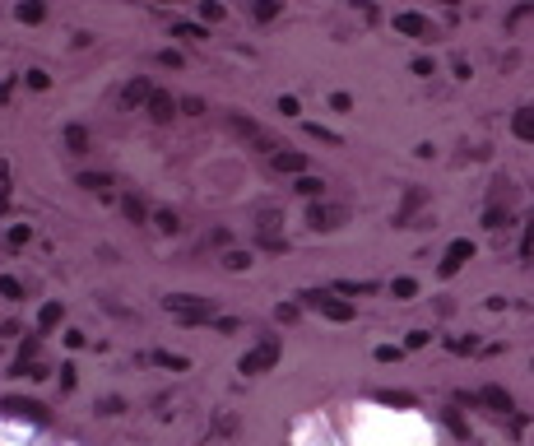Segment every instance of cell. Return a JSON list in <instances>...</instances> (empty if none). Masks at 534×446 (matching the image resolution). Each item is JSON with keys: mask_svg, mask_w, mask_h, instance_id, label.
Returning <instances> with one entry per match:
<instances>
[{"mask_svg": "<svg viewBox=\"0 0 534 446\" xmlns=\"http://www.w3.org/2000/svg\"><path fill=\"white\" fill-rule=\"evenodd\" d=\"M163 307H168L172 316H182V321H191V325L214 316V302L209 298H196V293H172V298H163Z\"/></svg>", "mask_w": 534, "mask_h": 446, "instance_id": "6da1fadb", "label": "cell"}, {"mask_svg": "<svg viewBox=\"0 0 534 446\" xmlns=\"http://www.w3.org/2000/svg\"><path fill=\"white\" fill-rule=\"evenodd\" d=\"M275 363H279V339L265 335L256 349H246V354H242V363H237V368H242L246 377H256V372H270Z\"/></svg>", "mask_w": 534, "mask_h": 446, "instance_id": "7a4b0ae2", "label": "cell"}, {"mask_svg": "<svg viewBox=\"0 0 534 446\" xmlns=\"http://www.w3.org/2000/svg\"><path fill=\"white\" fill-rule=\"evenodd\" d=\"M302 302L316 307L320 316H330V321H353V302H339V298H330V293H320V289L302 293Z\"/></svg>", "mask_w": 534, "mask_h": 446, "instance_id": "3957f363", "label": "cell"}, {"mask_svg": "<svg viewBox=\"0 0 534 446\" xmlns=\"http://www.w3.org/2000/svg\"><path fill=\"white\" fill-rule=\"evenodd\" d=\"M395 33L418 37V42H432V37H437V28H432L423 15H413V10H399V15H395Z\"/></svg>", "mask_w": 534, "mask_h": 446, "instance_id": "277c9868", "label": "cell"}, {"mask_svg": "<svg viewBox=\"0 0 534 446\" xmlns=\"http://www.w3.org/2000/svg\"><path fill=\"white\" fill-rule=\"evenodd\" d=\"M465 261H474V242L470 237H460V242H451L446 246V261H442V275H456Z\"/></svg>", "mask_w": 534, "mask_h": 446, "instance_id": "5b68a950", "label": "cell"}, {"mask_svg": "<svg viewBox=\"0 0 534 446\" xmlns=\"http://www.w3.org/2000/svg\"><path fill=\"white\" fill-rule=\"evenodd\" d=\"M172 117H177L172 93H153V98H149V121H153V126H172Z\"/></svg>", "mask_w": 534, "mask_h": 446, "instance_id": "8992f818", "label": "cell"}, {"mask_svg": "<svg viewBox=\"0 0 534 446\" xmlns=\"http://www.w3.org/2000/svg\"><path fill=\"white\" fill-rule=\"evenodd\" d=\"M339 218H344V209H335V205H311V209H307V223H311V228H335Z\"/></svg>", "mask_w": 534, "mask_h": 446, "instance_id": "52a82bcc", "label": "cell"}, {"mask_svg": "<svg viewBox=\"0 0 534 446\" xmlns=\"http://www.w3.org/2000/svg\"><path fill=\"white\" fill-rule=\"evenodd\" d=\"M0 409L15 414V418H46V409L37 400H0Z\"/></svg>", "mask_w": 534, "mask_h": 446, "instance_id": "ba28073f", "label": "cell"}, {"mask_svg": "<svg viewBox=\"0 0 534 446\" xmlns=\"http://www.w3.org/2000/svg\"><path fill=\"white\" fill-rule=\"evenodd\" d=\"M121 98H126V103H130V108H139V103L149 108V98H153L149 79H130V84H126V89H121Z\"/></svg>", "mask_w": 534, "mask_h": 446, "instance_id": "9c48e42d", "label": "cell"}, {"mask_svg": "<svg viewBox=\"0 0 534 446\" xmlns=\"http://www.w3.org/2000/svg\"><path fill=\"white\" fill-rule=\"evenodd\" d=\"M479 400L488 404V409H497V414H506V409H511V395H506L502 386H483V391H479Z\"/></svg>", "mask_w": 534, "mask_h": 446, "instance_id": "30bf717a", "label": "cell"}, {"mask_svg": "<svg viewBox=\"0 0 534 446\" xmlns=\"http://www.w3.org/2000/svg\"><path fill=\"white\" fill-rule=\"evenodd\" d=\"M511 130H516L520 139H530V144H534V108H520L516 117H511Z\"/></svg>", "mask_w": 534, "mask_h": 446, "instance_id": "8fae6325", "label": "cell"}, {"mask_svg": "<svg viewBox=\"0 0 534 446\" xmlns=\"http://www.w3.org/2000/svg\"><path fill=\"white\" fill-rule=\"evenodd\" d=\"M65 144H70V154H84L89 149V130L84 126H65Z\"/></svg>", "mask_w": 534, "mask_h": 446, "instance_id": "7c38bea8", "label": "cell"}, {"mask_svg": "<svg viewBox=\"0 0 534 446\" xmlns=\"http://www.w3.org/2000/svg\"><path fill=\"white\" fill-rule=\"evenodd\" d=\"M270 163H275V172H302V168H307L302 154H275Z\"/></svg>", "mask_w": 534, "mask_h": 446, "instance_id": "4fadbf2b", "label": "cell"}, {"mask_svg": "<svg viewBox=\"0 0 534 446\" xmlns=\"http://www.w3.org/2000/svg\"><path fill=\"white\" fill-rule=\"evenodd\" d=\"M42 15H46L42 0H24V5H19V19H24V24H42Z\"/></svg>", "mask_w": 534, "mask_h": 446, "instance_id": "5bb4252c", "label": "cell"}, {"mask_svg": "<svg viewBox=\"0 0 534 446\" xmlns=\"http://www.w3.org/2000/svg\"><path fill=\"white\" fill-rule=\"evenodd\" d=\"M279 10H284L279 0H256V5H251V15H256L260 24H270V19H279Z\"/></svg>", "mask_w": 534, "mask_h": 446, "instance_id": "9a60e30c", "label": "cell"}, {"mask_svg": "<svg viewBox=\"0 0 534 446\" xmlns=\"http://www.w3.org/2000/svg\"><path fill=\"white\" fill-rule=\"evenodd\" d=\"M79 186H84V191H98V196H107L112 177H103V172H84V177H79Z\"/></svg>", "mask_w": 534, "mask_h": 446, "instance_id": "2e32d148", "label": "cell"}, {"mask_svg": "<svg viewBox=\"0 0 534 446\" xmlns=\"http://www.w3.org/2000/svg\"><path fill=\"white\" fill-rule=\"evenodd\" d=\"M121 209H126V218H130V223H144V200H139V196H126Z\"/></svg>", "mask_w": 534, "mask_h": 446, "instance_id": "e0dca14e", "label": "cell"}, {"mask_svg": "<svg viewBox=\"0 0 534 446\" xmlns=\"http://www.w3.org/2000/svg\"><path fill=\"white\" fill-rule=\"evenodd\" d=\"M56 321H61V302H46V307L37 311V325H42V330H51Z\"/></svg>", "mask_w": 534, "mask_h": 446, "instance_id": "ac0fdd59", "label": "cell"}, {"mask_svg": "<svg viewBox=\"0 0 534 446\" xmlns=\"http://www.w3.org/2000/svg\"><path fill=\"white\" fill-rule=\"evenodd\" d=\"M232 130H237V135H246V139H260V130H256V121H246V117H232Z\"/></svg>", "mask_w": 534, "mask_h": 446, "instance_id": "d6986e66", "label": "cell"}, {"mask_svg": "<svg viewBox=\"0 0 534 446\" xmlns=\"http://www.w3.org/2000/svg\"><path fill=\"white\" fill-rule=\"evenodd\" d=\"M172 33H177V37H191V42H205V37H209V33H205V28H196V24H177Z\"/></svg>", "mask_w": 534, "mask_h": 446, "instance_id": "ffe728a7", "label": "cell"}, {"mask_svg": "<svg viewBox=\"0 0 534 446\" xmlns=\"http://www.w3.org/2000/svg\"><path fill=\"white\" fill-rule=\"evenodd\" d=\"M200 15L209 19V24H218V19H223V5H218V0H200Z\"/></svg>", "mask_w": 534, "mask_h": 446, "instance_id": "44dd1931", "label": "cell"}, {"mask_svg": "<svg viewBox=\"0 0 534 446\" xmlns=\"http://www.w3.org/2000/svg\"><path fill=\"white\" fill-rule=\"evenodd\" d=\"M158 228H163V232H182V218L172 214V209H163V214H158Z\"/></svg>", "mask_w": 534, "mask_h": 446, "instance_id": "7402d4cb", "label": "cell"}, {"mask_svg": "<svg viewBox=\"0 0 534 446\" xmlns=\"http://www.w3.org/2000/svg\"><path fill=\"white\" fill-rule=\"evenodd\" d=\"M223 265H228V270H246V265H251V256H246V251H228V256H223Z\"/></svg>", "mask_w": 534, "mask_h": 446, "instance_id": "603a6c76", "label": "cell"}, {"mask_svg": "<svg viewBox=\"0 0 534 446\" xmlns=\"http://www.w3.org/2000/svg\"><path fill=\"white\" fill-rule=\"evenodd\" d=\"M390 293H395V298H413V293H418V284H413V279H395V284H390Z\"/></svg>", "mask_w": 534, "mask_h": 446, "instance_id": "cb8c5ba5", "label": "cell"}, {"mask_svg": "<svg viewBox=\"0 0 534 446\" xmlns=\"http://www.w3.org/2000/svg\"><path fill=\"white\" fill-rule=\"evenodd\" d=\"M418 205H423V191H409V196H404V209H399V223H404L409 209H418Z\"/></svg>", "mask_w": 534, "mask_h": 446, "instance_id": "d4e9b609", "label": "cell"}, {"mask_svg": "<svg viewBox=\"0 0 534 446\" xmlns=\"http://www.w3.org/2000/svg\"><path fill=\"white\" fill-rule=\"evenodd\" d=\"M0 293H5V298H24V284H19V279H0Z\"/></svg>", "mask_w": 534, "mask_h": 446, "instance_id": "484cf974", "label": "cell"}, {"mask_svg": "<svg viewBox=\"0 0 534 446\" xmlns=\"http://www.w3.org/2000/svg\"><path fill=\"white\" fill-rule=\"evenodd\" d=\"M153 363H163V368H172V372L186 368V358H177V354H153Z\"/></svg>", "mask_w": 534, "mask_h": 446, "instance_id": "4316f807", "label": "cell"}, {"mask_svg": "<svg viewBox=\"0 0 534 446\" xmlns=\"http://www.w3.org/2000/svg\"><path fill=\"white\" fill-rule=\"evenodd\" d=\"M307 135L325 139V144H339V135H335V130H325V126H307Z\"/></svg>", "mask_w": 534, "mask_h": 446, "instance_id": "83f0119b", "label": "cell"}, {"mask_svg": "<svg viewBox=\"0 0 534 446\" xmlns=\"http://www.w3.org/2000/svg\"><path fill=\"white\" fill-rule=\"evenodd\" d=\"M298 191H302V196H320V182L316 177H298Z\"/></svg>", "mask_w": 534, "mask_h": 446, "instance_id": "f1b7e54d", "label": "cell"}, {"mask_svg": "<svg viewBox=\"0 0 534 446\" xmlns=\"http://www.w3.org/2000/svg\"><path fill=\"white\" fill-rule=\"evenodd\" d=\"M386 404H413V395H404V391H381Z\"/></svg>", "mask_w": 534, "mask_h": 446, "instance_id": "f546056e", "label": "cell"}, {"mask_svg": "<svg viewBox=\"0 0 534 446\" xmlns=\"http://www.w3.org/2000/svg\"><path fill=\"white\" fill-rule=\"evenodd\" d=\"M330 108H335V112H349L353 98H349V93H330Z\"/></svg>", "mask_w": 534, "mask_h": 446, "instance_id": "4dcf8cb0", "label": "cell"}, {"mask_svg": "<svg viewBox=\"0 0 534 446\" xmlns=\"http://www.w3.org/2000/svg\"><path fill=\"white\" fill-rule=\"evenodd\" d=\"M395 358H399L395 344H381V349H377V363H395Z\"/></svg>", "mask_w": 534, "mask_h": 446, "instance_id": "1f68e13d", "label": "cell"}, {"mask_svg": "<svg viewBox=\"0 0 534 446\" xmlns=\"http://www.w3.org/2000/svg\"><path fill=\"white\" fill-rule=\"evenodd\" d=\"M46 84H51V79H46L42 70H28V89H46Z\"/></svg>", "mask_w": 534, "mask_h": 446, "instance_id": "d6a6232c", "label": "cell"}, {"mask_svg": "<svg viewBox=\"0 0 534 446\" xmlns=\"http://www.w3.org/2000/svg\"><path fill=\"white\" fill-rule=\"evenodd\" d=\"M279 112H284V117H298V98H279Z\"/></svg>", "mask_w": 534, "mask_h": 446, "instance_id": "836d02e7", "label": "cell"}, {"mask_svg": "<svg viewBox=\"0 0 534 446\" xmlns=\"http://www.w3.org/2000/svg\"><path fill=\"white\" fill-rule=\"evenodd\" d=\"M427 344V330H409V349H423Z\"/></svg>", "mask_w": 534, "mask_h": 446, "instance_id": "e575fe53", "label": "cell"}]
</instances>
